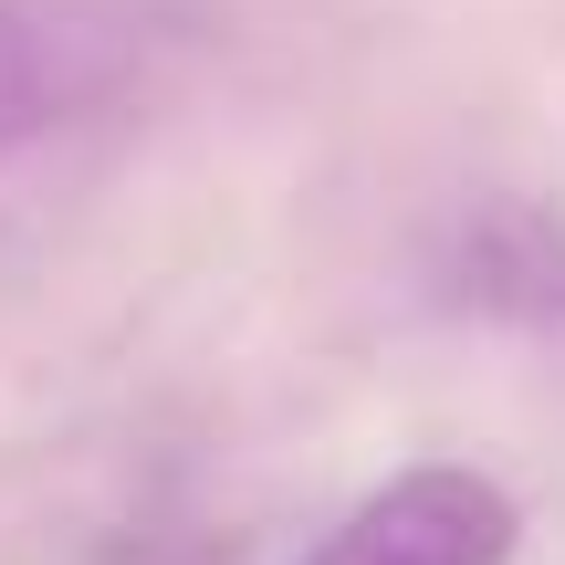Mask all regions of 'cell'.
<instances>
[{
    "label": "cell",
    "instance_id": "6da1fadb",
    "mask_svg": "<svg viewBox=\"0 0 565 565\" xmlns=\"http://www.w3.org/2000/svg\"><path fill=\"white\" fill-rule=\"evenodd\" d=\"M158 63V21L137 0H0V158L74 137L126 105Z\"/></svg>",
    "mask_w": 565,
    "mask_h": 565
},
{
    "label": "cell",
    "instance_id": "7a4b0ae2",
    "mask_svg": "<svg viewBox=\"0 0 565 565\" xmlns=\"http://www.w3.org/2000/svg\"><path fill=\"white\" fill-rule=\"evenodd\" d=\"M513 545H524L513 492L471 461H429L377 482L356 513H335L303 545V565H513Z\"/></svg>",
    "mask_w": 565,
    "mask_h": 565
},
{
    "label": "cell",
    "instance_id": "3957f363",
    "mask_svg": "<svg viewBox=\"0 0 565 565\" xmlns=\"http://www.w3.org/2000/svg\"><path fill=\"white\" fill-rule=\"evenodd\" d=\"M450 294L482 303V315H565V231L545 221V210H513V200L471 210Z\"/></svg>",
    "mask_w": 565,
    "mask_h": 565
}]
</instances>
